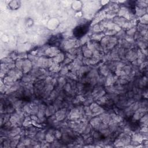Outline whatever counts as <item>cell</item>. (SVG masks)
<instances>
[{"instance_id":"6da1fadb","label":"cell","mask_w":148,"mask_h":148,"mask_svg":"<svg viewBox=\"0 0 148 148\" xmlns=\"http://www.w3.org/2000/svg\"><path fill=\"white\" fill-rule=\"evenodd\" d=\"M88 29V24H83L75 28L73 31V34L77 38H80L83 36Z\"/></svg>"}]
</instances>
